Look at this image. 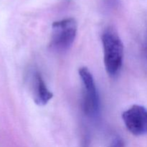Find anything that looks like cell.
<instances>
[{
	"mask_svg": "<svg viewBox=\"0 0 147 147\" xmlns=\"http://www.w3.org/2000/svg\"><path fill=\"white\" fill-rule=\"evenodd\" d=\"M110 147H126L123 141L120 138H116L113 140L112 144H111Z\"/></svg>",
	"mask_w": 147,
	"mask_h": 147,
	"instance_id": "6",
	"label": "cell"
},
{
	"mask_svg": "<svg viewBox=\"0 0 147 147\" xmlns=\"http://www.w3.org/2000/svg\"><path fill=\"white\" fill-rule=\"evenodd\" d=\"M124 124L134 136L147 134V109L140 105H134L122 114Z\"/></svg>",
	"mask_w": 147,
	"mask_h": 147,
	"instance_id": "4",
	"label": "cell"
},
{
	"mask_svg": "<svg viewBox=\"0 0 147 147\" xmlns=\"http://www.w3.org/2000/svg\"><path fill=\"white\" fill-rule=\"evenodd\" d=\"M104 65L108 75L115 77L121 69L123 60V44L115 30L108 28L102 34Z\"/></svg>",
	"mask_w": 147,
	"mask_h": 147,
	"instance_id": "1",
	"label": "cell"
},
{
	"mask_svg": "<svg viewBox=\"0 0 147 147\" xmlns=\"http://www.w3.org/2000/svg\"><path fill=\"white\" fill-rule=\"evenodd\" d=\"M78 72L83 83V110L88 116L95 117L100 111V99L94 78L87 67H81Z\"/></svg>",
	"mask_w": 147,
	"mask_h": 147,
	"instance_id": "3",
	"label": "cell"
},
{
	"mask_svg": "<svg viewBox=\"0 0 147 147\" xmlns=\"http://www.w3.org/2000/svg\"><path fill=\"white\" fill-rule=\"evenodd\" d=\"M32 88L33 100L38 106H45L53 98V93L47 88L42 77L38 72L33 73Z\"/></svg>",
	"mask_w": 147,
	"mask_h": 147,
	"instance_id": "5",
	"label": "cell"
},
{
	"mask_svg": "<svg viewBox=\"0 0 147 147\" xmlns=\"http://www.w3.org/2000/svg\"><path fill=\"white\" fill-rule=\"evenodd\" d=\"M78 31L77 22L67 18L53 22L50 46L55 51H65L73 45Z\"/></svg>",
	"mask_w": 147,
	"mask_h": 147,
	"instance_id": "2",
	"label": "cell"
}]
</instances>
